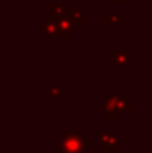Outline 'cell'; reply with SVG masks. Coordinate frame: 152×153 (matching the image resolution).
<instances>
[{"instance_id":"3","label":"cell","mask_w":152,"mask_h":153,"mask_svg":"<svg viewBox=\"0 0 152 153\" xmlns=\"http://www.w3.org/2000/svg\"><path fill=\"white\" fill-rule=\"evenodd\" d=\"M110 55H112L113 62H115V65L118 67V70H119V71H124V70H125V67H127V65H128V62H130L131 52H128V51H124V52L113 51Z\"/></svg>"},{"instance_id":"1","label":"cell","mask_w":152,"mask_h":153,"mask_svg":"<svg viewBox=\"0 0 152 153\" xmlns=\"http://www.w3.org/2000/svg\"><path fill=\"white\" fill-rule=\"evenodd\" d=\"M58 149L61 153H90L91 140L79 132H70L60 140Z\"/></svg>"},{"instance_id":"7","label":"cell","mask_w":152,"mask_h":153,"mask_svg":"<svg viewBox=\"0 0 152 153\" xmlns=\"http://www.w3.org/2000/svg\"><path fill=\"white\" fill-rule=\"evenodd\" d=\"M64 4H61V3H52L49 6V16L51 18H54V19H60V18H63V13H64Z\"/></svg>"},{"instance_id":"9","label":"cell","mask_w":152,"mask_h":153,"mask_svg":"<svg viewBox=\"0 0 152 153\" xmlns=\"http://www.w3.org/2000/svg\"><path fill=\"white\" fill-rule=\"evenodd\" d=\"M104 21H106V24H116V22L124 24V22H125V19H124L122 16H119L116 12H112V13H110V15H109V16L104 19Z\"/></svg>"},{"instance_id":"6","label":"cell","mask_w":152,"mask_h":153,"mask_svg":"<svg viewBox=\"0 0 152 153\" xmlns=\"http://www.w3.org/2000/svg\"><path fill=\"white\" fill-rule=\"evenodd\" d=\"M84 16H85L84 10H64V13H63V18L72 21L76 27L84 22Z\"/></svg>"},{"instance_id":"8","label":"cell","mask_w":152,"mask_h":153,"mask_svg":"<svg viewBox=\"0 0 152 153\" xmlns=\"http://www.w3.org/2000/svg\"><path fill=\"white\" fill-rule=\"evenodd\" d=\"M131 100L128 98H118L116 100V104H115V111H130L131 108Z\"/></svg>"},{"instance_id":"10","label":"cell","mask_w":152,"mask_h":153,"mask_svg":"<svg viewBox=\"0 0 152 153\" xmlns=\"http://www.w3.org/2000/svg\"><path fill=\"white\" fill-rule=\"evenodd\" d=\"M63 94H64V89L61 86H52L49 91V95L52 98H60V97H63Z\"/></svg>"},{"instance_id":"4","label":"cell","mask_w":152,"mask_h":153,"mask_svg":"<svg viewBox=\"0 0 152 153\" xmlns=\"http://www.w3.org/2000/svg\"><path fill=\"white\" fill-rule=\"evenodd\" d=\"M57 25H58V37H69L70 33L78 28L72 21H69L66 18H60L57 21Z\"/></svg>"},{"instance_id":"5","label":"cell","mask_w":152,"mask_h":153,"mask_svg":"<svg viewBox=\"0 0 152 153\" xmlns=\"http://www.w3.org/2000/svg\"><path fill=\"white\" fill-rule=\"evenodd\" d=\"M57 21L58 19H54V18H45L43 21V30H45V34L49 36V37H58V25H57Z\"/></svg>"},{"instance_id":"12","label":"cell","mask_w":152,"mask_h":153,"mask_svg":"<svg viewBox=\"0 0 152 153\" xmlns=\"http://www.w3.org/2000/svg\"><path fill=\"white\" fill-rule=\"evenodd\" d=\"M125 0H112V3H119V4H122Z\"/></svg>"},{"instance_id":"2","label":"cell","mask_w":152,"mask_h":153,"mask_svg":"<svg viewBox=\"0 0 152 153\" xmlns=\"http://www.w3.org/2000/svg\"><path fill=\"white\" fill-rule=\"evenodd\" d=\"M99 143L109 153L118 152V135L112 132H99Z\"/></svg>"},{"instance_id":"11","label":"cell","mask_w":152,"mask_h":153,"mask_svg":"<svg viewBox=\"0 0 152 153\" xmlns=\"http://www.w3.org/2000/svg\"><path fill=\"white\" fill-rule=\"evenodd\" d=\"M106 117H118V111H115V110H107L106 108Z\"/></svg>"}]
</instances>
